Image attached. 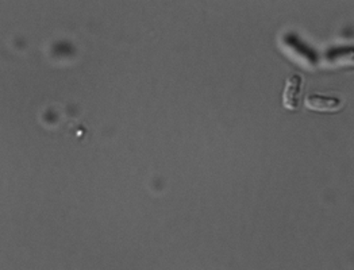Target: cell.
I'll return each mask as SVG.
<instances>
[{"label":"cell","mask_w":354,"mask_h":270,"mask_svg":"<svg viewBox=\"0 0 354 270\" xmlns=\"http://www.w3.org/2000/svg\"><path fill=\"white\" fill-rule=\"evenodd\" d=\"M306 106L307 108L314 111L330 113V111H337L342 106V102L341 99L334 96H324V95L313 93L306 97Z\"/></svg>","instance_id":"obj_1"},{"label":"cell","mask_w":354,"mask_h":270,"mask_svg":"<svg viewBox=\"0 0 354 270\" xmlns=\"http://www.w3.org/2000/svg\"><path fill=\"white\" fill-rule=\"evenodd\" d=\"M301 84H303V79L300 75L294 73L288 77V80L286 83L284 95H283V103H284L286 108L296 110L299 107Z\"/></svg>","instance_id":"obj_2"}]
</instances>
